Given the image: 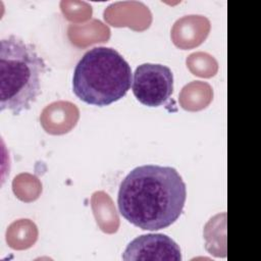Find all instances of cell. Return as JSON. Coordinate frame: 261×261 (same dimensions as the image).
Listing matches in <instances>:
<instances>
[{"label":"cell","mask_w":261,"mask_h":261,"mask_svg":"<svg viewBox=\"0 0 261 261\" xmlns=\"http://www.w3.org/2000/svg\"><path fill=\"white\" fill-rule=\"evenodd\" d=\"M133 82L132 68L122 55L109 47H94L79 60L72 91L83 102L107 106L123 98Z\"/></svg>","instance_id":"cell-3"},{"label":"cell","mask_w":261,"mask_h":261,"mask_svg":"<svg viewBox=\"0 0 261 261\" xmlns=\"http://www.w3.org/2000/svg\"><path fill=\"white\" fill-rule=\"evenodd\" d=\"M132 90L137 100L146 106L164 105L173 92V73L166 65L143 63L134 72Z\"/></svg>","instance_id":"cell-4"},{"label":"cell","mask_w":261,"mask_h":261,"mask_svg":"<svg viewBox=\"0 0 261 261\" xmlns=\"http://www.w3.org/2000/svg\"><path fill=\"white\" fill-rule=\"evenodd\" d=\"M46 63L36 47L10 35L0 41V110L27 111L42 93Z\"/></svg>","instance_id":"cell-2"},{"label":"cell","mask_w":261,"mask_h":261,"mask_svg":"<svg viewBox=\"0 0 261 261\" xmlns=\"http://www.w3.org/2000/svg\"><path fill=\"white\" fill-rule=\"evenodd\" d=\"M122 259L133 260H166L180 261L179 246L163 233H147L134 239L125 248Z\"/></svg>","instance_id":"cell-5"},{"label":"cell","mask_w":261,"mask_h":261,"mask_svg":"<svg viewBox=\"0 0 261 261\" xmlns=\"http://www.w3.org/2000/svg\"><path fill=\"white\" fill-rule=\"evenodd\" d=\"M187 199L186 184L170 166L147 164L134 168L120 182V215L143 230H159L174 223Z\"/></svg>","instance_id":"cell-1"}]
</instances>
